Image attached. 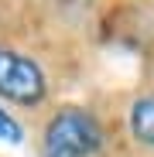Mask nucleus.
Listing matches in <instances>:
<instances>
[{
  "instance_id": "1",
  "label": "nucleus",
  "mask_w": 154,
  "mask_h": 157,
  "mask_svg": "<svg viewBox=\"0 0 154 157\" xmlns=\"http://www.w3.org/2000/svg\"><path fill=\"white\" fill-rule=\"evenodd\" d=\"M103 147V126L82 106H65L45 123L41 157H96Z\"/></svg>"
},
{
  "instance_id": "2",
  "label": "nucleus",
  "mask_w": 154,
  "mask_h": 157,
  "mask_svg": "<svg viewBox=\"0 0 154 157\" xmlns=\"http://www.w3.org/2000/svg\"><path fill=\"white\" fill-rule=\"evenodd\" d=\"M48 96V78L24 51L0 48V99L14 106H38Z\"/></svg>"
},
{
  "instance_id": "3",
  "label": "nucleus",
  "mask_w": 154,
  "mask_h": 157,
  "mask_svg": "<svg viewBox=\"0 0 154 157\" xmlns=\"http://www.w3.org/2000/svg\"><path fill=\"white\" fill-rule=\"evenodd\" d=\"M127 126L137 144L154 147V96H140L130 102V113H127Z\"/></svg>"
},
{
  "instance_id": "4",
  "label": "nucleus",
  "mask_w": 154,
  "mask_h": 157,
  "mask_svg": "<svg viewBox=\"0 0 154 157\" xmlns=\"http://www.w3.org/2000/svg\"><path fill=\"white\" fill-rule=\"evenodd\" d=\"M0 144H10V147H21V144H24V126H21V120H17L10 109H4V106H0Z\"/></svg>"
}]
</instances>
